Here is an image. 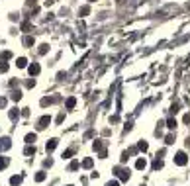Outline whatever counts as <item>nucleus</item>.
I'll use <instances>...</instances> for the list:
<instances>
[{
    "instance_id": "1",
    "label": "nucleus",
    "mask_w": 190,
    "mask_h": 186,
    "mask_svg": "<svg viewBox=\"0 0 190 186\" xmlns=\"http://www.w3.org/2000/svg\"><path fill=\"white\" fill-rule=\"evenodd\" d=\"M114 173L118 174V178H120V180H124V182H127V180H129V168L116 167V168H114Z\"/></svg>"
},
{
    "instance_id": "2",
    "label": "nucleus",
    "mask_w": 190,
    "mask_h": 186,
    "mask_svg": "<svg viewBox=\"0 0 190 186\" xmlns=\"http://www.w3.org/2000/svg\"><path fill=\"white\" fill-rule=\"evenodd\" d=\"M175 163H177L178 167H184V165L188 163V157H186V153H184V151H178V153L175 155Z\"/></svg>"
},
{
    "instance_id": "3",
    "label": "nucleus",
    "mask_w": 190,
    "mask_h": 186,
    "mask_svg": "<svg viewBox=\"0 0 190 186\" xmlns=\"http://www.w3.org/2000/svg\"><path fill=\"white\" fill-rule=\"evenodd\" d=\"M10 147H12V141H10V137H2V139H0V153L8 151Z\"/></svg>"
},
{
    "instance_id": "4",
    "label": "nucleus",
    "mask_w": 190,
    "mask_h": 186,
    "mask_svg": "<svg viewBox=\"0 0 190 186\" xmlns=\"http://www.w3.org/2000/svg\"><path fill=\"white\" fill-rule=\"evenodd\" d=\"M49 123H51V118H49V116H41L39 122H37V128L45 129V128H49Z\"/></svg>"
},
{
    "instance_id": "5",
    "label": "nucleus",
    "mask_w": 190,
    "mask_h": 186,
    "mask_svg": "<svg viewBox=\"0 0 190 186\" xmlns=\"http://www.w3.org/2000/svg\"><path fill=\"white\" fill-rule=\"evenodd\" d=\"M57 145H59V139H55V137H53V139H49V141L45 143V151H47V153H51V151H55V147H57Z\"/></svg>"
},
{
    "instance_id": "6",
    "label": "nucleus",
    "mask_w": 190,
    "mask_h": 186,
    "mask_svg": "<svg viewBox=\"0 0 190 186\" xmlns=\"http://www.w3.org/2000/svg\"><path fill=\"white\" fill-rule=\"evenodd\" d=\"M27 71H30V75H32V77H37V75H39V71H41V67L37 63H32L30 67H27Z\"/></svg>"
},
{
    "instance_id": "7",
    "label": "nucleus",
    "mask_w": 190,
    "mask_h": 186,
    "mask_svg": "<svg viewBox=\"0 0 190 186\" xmlns=\"http://www.w3.org/2000/svg\"><path fill=\"white\" fill-rule=\"evenodd\" d=\"M20 114H22V112H20V110H18V108H12V110H10V112H8V118H10L12 122H16V120L20 118Z\"/></svg>"
},
{
    "instance_id": "8",
    "label": "nucleus",
    "mask_w": 190,
    "mask_h": 186,
    "mask_svg": "<svg viewBox=\"0 0 190 186\" xmlns=\"http://www.w3.org/2000/svg\"><path fill=\"white\" fill-rule=\"evenodd\" d=\"M22 180H24V176H22V174H14L12 178H10V184H12V186H20Z\"/></svg>"
},
{
    "instance_id": "9",
    "label": "nucleus",
    "mask_w": 190,
    "mask_h": 186,
    "mask_svg": "<svg viewBox=\"0 0 190 186\" xmlns=\"http://www.w3.org/2000/svg\"><path fill=\"white\" fill-rule=\"evenodd\" d=\"M65 106H67V110H72L75 106H77V98L69 96V98H67V102H65Z\"/></svg>"
},
{
    "instance_id": "10",
    "label": "nucleus",
    "mask_w": 190,
    "mask_h": 186,
    "mask_svg": "<svg viewBox=\"0 0 190 186\" xmlns=\"http://www.w3.org/2000/svg\"><path fill=\"white\" fill-rule=\"evenodd\" d=\"M10 98H12L14 102H18V100H22V92L20 90H12V92H10Z\"/></svg>"
},
{
    "instance_id": "11",
    "label": "nucleus",
    "mask_w": 190,
    "mask_h": 186,
    "mask_svg": "<svg viewBox=\"0 0 190 186\" xmlns=\"http://www.w3.org/2000/svg\"><path fill=\"white\" fill-rule=\"evenodd\" d=\"M35 139H37V135H35V133H27L26 135V143H27V145H33Z\"/></svg>"
},
{
    "instance_id": "12",
    "label": "nucleus",
    "mask_w": 190,
    "mask_h": 186,
    "mask_svg": "<svg viewBox=\"0 0 190 186\" xmlns=\"http://www.w3.org/2000/svg\"><path fill=\"white\" fill-rule=\"evenodd\" d=\"M24 155H27V157H32V155H35V145H27V147L24 149Z\"/></svg>"
},
{
    "instance_id": "13",
    "label": "nucleus",
    "mask_w": 190,
    "mask_h": 186,
    "mask_svg": "<svg viewBox=\"0 0 190 186\" xmlns=\"http://www.w3.org/2000/svg\"><path fill=\"white\" fill-rule=\"evenodd\" d=\"M145 167H147V161H145V159H137V163H135V168H137V170H143Z\"/></svg>"
},
{
    "instance_id": "14",
    "label": "nucleus",
    "mask_w": 190,
    "mask_h": 186,
    "mask_svg": "<svg viewBox=\"0 0 190 186\" xmlns=\"http://www.w3.org/2000/svg\"><path fill=\"white\" fill-rule=\"evenodd\" d=\"M16 65H18V69H24V67H27V59L26 57H18Z\"/></svg>"
},
{
    "instance_id": "15",
    "label": "nucleus",
    "mask_w": 190,
    "mask_h": 186,
    "mask_svg": "<svg viewBox=\"0 0 190 186\" xmlns=\"http://www.w3.org/2000/svg\"><path fill=\"white\" fill-rule=\"evenodd\" d=\"M53 102H57V98H49V96L41 98V106H49V104H53Z\"/></svg>"
},
{
    "instance_id": "16",
    "label": "nucleus",
    "mask_w": 190,
    "mask_h": 186,
    "mask_svg": "<svg viewBox=\"0 0 190 186\" xmlns=\"http://www.w3.org/2000/svg\"><path fill=\"white\" fill-rule=\"evenodd\" d=\"M88 14H90V6H82L79 10V16H80V18H84V16H88Z\"/></svg>"
},
{
    "instance_id": "17",
    "label": "nucleus",
    "mask_w": 190,
    "mask_h": 186,
    "mask_svg": "<svg viewBox=\"0 0 190 186\" xmlns=\"http://www.w3.org/2000/svg\"><path fill=\"white\" fill-rule=\"evenodd\" d=\"M33 43H35V39H33L32 35H26V37H24V45H26V47H32Z\"/></svg>"
},
{
    "instance_id": "18",
    "label": "nucleus",
    "mask_w": 190,
    "mask_h": 186,
    "mask_svg": "<svg viewBox=\"0 0 190 186\" xmlns=\"http://www.w3.org/2000/svg\"><path fill=\"white\" fill-rule=\"evenodd\" d=\"M92 149L100 153V151H104V145H102V141H94V143H92Z\"/></svg>"
},
{
    "instance_id": "19",
    "label": "nucleus",
    "mask_w": 190,
    "mask_h": 186,
    "mask_svg": "<svg viewBox=\"0 0 190 186\" xmlns=\"http://www.w3.org/2000/svg\"><path fill=\"white\" fill-rule=\"evenodd\" d=\"M137 149H139V151H143V153H145V151L149 149V143H147V141H139V143H137Z\"/></svg>"
},
{
    "instance_id": "20",
    "label": "nucleus",
    "mask_w": 190,
    "mask_h": 186,
    "mask_svg": "<svg viewBox=\"0 0 190 186\" xmlns=\"http://www.w3.org/2000/svg\"><path fill=\"white\" fill-rule=\"evenodd\" d=\"M167 128L175 129V128H177V120H175V118H169V120H167Z\"/></svg>"
},
{
    "instance_id": "21",
    "label": "nucleus",
    "mask_w": 190,
    "mask_h": 186,
    "mask_svg": "<svg viewBox=\"0 0 190 186\" xmlns=\"http://www.w3.org/2000/svg\"><path fill=\"white\" fill-rule=\"evenodd\" d=\"M159 168H163V161L155 159V161H153V170H159Z\"/></svg>"
},
{
    "instance_id": "22",
    "label": "nucleus",
    "mask_w": 190,
    "mask_h": 186,
    "mask_svg": "<svg viewBox=\"0 0 190 186\" xmlns=\"http://www.w3.org/2000/svg\"><path fill=\"white\" fill-rule=\"evenodd\" d=\"M45 176H47L45 170H39V173L35 174V180H37V182H43V180H45Z\"/></svg>"
},
{
    "instance_id": "23",
    "label": "nucleus",
    "mask_w": 190,
    "mask_h": 186,
    "mask_svg": "<svg viewBox=\"0 0 190 186\" xmlns=\"http://www.w3.org/2000/svg\"><path fill=\"white\" fill-rule=\"evenodd\" d=\"M92 165H94V161L92 159H84L82 161V168H92Z\"/></svg>"
},
{
    "instance_id": "24",
    "label": "nucleus",
    "mask_w": 190,
    "mask_h": 186,
    "mask_svg": "<svg viewBox=\"0 0 190 186\" xmlns=\"http://www.w3.org/2000/svg\"><path fill=\"white\" fill-rule=\"evenodd\" d=\"M47 51H49V45H47V43H41L39 45V55H45Z\"/></svg>"
},
{
    "instance_id": "25",
    "label": "nucleus",
    "mask_w": 190,
    "mask_h": 186,
    "mask_svg": "<svg viewBox=\"0 0 190 186\" xmlns=\"http://www.w3.org/2000/svg\"><path fill=\"white\" fill-rule=\"evenodd\" d=\"M79 167H80V163H79V161H72L71 165H69V170H79Z\"/></svg>"
},
{
    "instance_id": "26",
    "label": "nucleus",
    "mask_w": 190,
    "mask_h": 186,
    "mask_svg": "<svg viewBox=\"0 0 190 186\" xmlns=\"http://www.w3.org/2000/svg\"><path fill=\"white\" fill-rule=\"evenodd\" d=\"M8 167V159L6 157H0V170H4Z\"/></svg>"
},
{
    "instance_id": "27",
    "label": "nucleus",
    "mask_w": 190,
    "mask_h": 186,
    "mask_svg": "<svg viewBox=\"0 0 190 186\" xmlns=\"http://www.w3.org/2000/svg\"><path fill=\"white\" fill-rule=\"evenodd\" d=\"M165 143H167V145H172V143H175V135L169 133L167 137H165Z\"/></svg>"
},
{
    "instance_id": "28",
    "label": "nucleus",
    "mask_w": 190,
    "mask_h": 186,
    "mask_svg": "<svg viewBox=\"0 0 190 186\" xmlns=\"http://www.w3.org/2000/svg\"><path fill=\"white\" fill-rule=\"evenodd\" d=\"M72 155H75V151H72V149H67V151H63V159H71Z\"/></svg>"
},
{
    "instance_id": "29",
    "label": "nucleus",
    "mask_w": 190,
    "mask_h": 186,
    "mask_svg": "<svg viewBox=\"0 0 190 186\" xmlns=\"http://www.w3.org/2000/svg\"><path fill=\"white\" fill-rule=\"evenodd\" d=\"M6 71H8V63L0 59V73H6Z\"/></svg>"
},
{
    "instance_id": "30",
    "label": "nucleus",
    "mask_w": 190,
    "mask_h": 186,
    "mask_svg": "<svg viewBox=\"0 0 190 186\" xmlns=\"http://www.w3.org/2000/svg\"><path fill=\"white\" fill-rule=\"evenodd\" d=\"M0 59H2V61H8V59H12V51H4Z\"/></svg>"
},
{
    "instance_id": "31",
    "label": "nucleus",
    "mask_w": 190,
    "mask_h": 186,
    "mask_svg": "<svg viewBox=\"0 0 190 186\" xmlns=\"http://www.w3.org/2000/svg\"><path fill=\"white\" fill-rule=\"evenodd\" d=\"M26 86L27 88H33V86H35V78H30V80L26 82Z\"/></svg>"
},
{
    "instance_id": "32",
    "label": "nucleus",
    "mask_w": 190,
    "mask_h": 186,
    "mask_svg": "<svg viewBox=\"0 0 190 186\" xmlns=\"http://www.w3.org/2000/svg\"><path fill=\"white\" fill-rule=\"evenodd\" d=\"M6 104H8V100L4 96H0V108H6Z\"/></svg>"
},
{
    "instance_id": "33",
    "label": "nucleus",
    "mask_w": 190,
    "mask_h": 186,
    "mask_svg": "<svg viewBox=\"0 0 190 186\" xmlns=\"http://www.w3.org/2000/svg\"><path fill=\"white\" fill-rule=\"evenodd\" d=\"M22 30H24V32H30V30H32V26H30L27 22H24V24H22Z\"/></svg>"
},
{
    "instance_id": "34",
    "label": "nucleus",
    "mask_w": 190,
    "mask_h": 186,
    "mask_svg": "<svg viewBox=\"0 0 190 186\" xmlns=\"http://www.w3.org/2000/svg\"><path fill=\"white\" fill-rule=\"evenodd\" d=\"M63 120H65V114H59V116H57V120H55V122H57V123H63Z\"/></svg>"
},
{
    "instance_id": "35",
    "label": "nucleus",
    "mask_w": 190,
    "mask_h": 186,
    "mask_svg": "<svg viewBox=\"0 0 190 186\" xmlns=\"http://www.w3.org/2000/svg\"><path fill=\"white\" fill-rule=\"evenodd\" d=\"M127 159H129V153H127V151H125V153H122V163H125Z\"/></svg>"
},
{
    "instance_id": "36",
    "label": "nucleus",
    "mask_w": 190,
    "mask_h": 186,
    "mask_svg": "<svg viewBox=\"0 0 190 186\" xmlns=\"http://www.w3.org/2000/svg\"><path fill=\"white\" fill-rule=\"evenodd\" d=\"M106 186H120L118 180H110V182H106Z\"/></svg>"
},
{
    "instance_id": "37",
    "label": "nucleus",
    "mask_w": 190,
    "mask_h": 186,
    "mask_svg": "<svg viewBox=\"0 0 190 186\" xmlns=\"http://www.w3.org/2000/svg\"><path fill=\"white\" fill-rule=\"evenodd\" d=\"M182 122H184V123H190V114H184V118H182Z\"/></svg>"
},
{
    "instance_id": "38",
    "label": "nucleus",
    "mask_w": 190,
    "mask_h": 186,
    "mask_svg": "<svg viewBox=\"0 0 190 186\" xmlns=\"http://www.w3.org/2000/svg\"><path fill=\"white\" fill-rule=\"evenodd\" d=\"M43 165H45V167H51L53 161H51V159H45V161H43Z\"/></svg>"
},
{
    "instance_id": "39",
    "label": "nucleus",
    "mask_w": 190,
    "mask_h": 186,
    "mask_svg": "<svg viewBox=\"0 0 190 186\" xmlns=\"http://www.w3.org/2000/svg\"><path fill=\"white\" fill-rule=\"evenodd\" d=\"M131 128H133V123H131V122H129V123H125V128H124V131H129Z\"/></svg>"
},
{
    "instance_id": "40",
    "label": "nucleus",
    "mask_w": 190,
    "mask_h": 186,
    "mask_svg": "<svg viewBox=\"0 0 190 186\" xmlns=\"http://www.w3.org/2000/svg\"><path fill=\"white\" fill-rule=\"evenodd\" d=\"M22 116H24V118H27V116H30V110L24 108V110H22Z\"/></svg>"
},
{
    "instance_id": "41",
    "label": "nucleus",
    "mask_w": 190,
    "mask_h": 186,
    "mask_svg": "<svg viewBox=\"0 0 190 186\" xmlns=\"http://www.w3.org/2000/svg\"><path fill=\"white\" fill-rule=\"evenodd\" d=\"M186 147H190V137H188V139H186Z\"/></svg>"
},
{
    "instance_id": "42",
    "label": "nucleus",
    "mask_w": 190,
    "mask_h": 186,
    "mask_svg": "<svg viewBox=\"0 0 190 186\" xmlns=\"http://www.w3.org/2000/svg\"><path fill=\"white\" fill-rule=\"evenodd\" d=\"M88 2H96V0H88Z\"/></svg>"
},
{
    "instance_id": "43",
    "label": "nucleus",
    "mask_w": 190,
    "mask_h": 186,
    "mask_svg": "<svg viewBox=\"0 0 190 186\" xmlns=\"http://www.w3.org/2000/svg\"><path fill=\"white\" fill-rule=\"evenodd\" d=\"M69 186H71V184H69Z\"/></svg>"
}]
</instances>
